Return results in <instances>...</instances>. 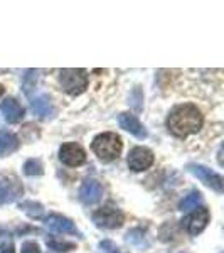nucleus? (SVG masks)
I'll return each mask as SVG.
<instances>
[{"label": "nucleus", "instance_id": "423d86ee", "mask_svg": "<svg viewBox=\"0 0 224 253\" xmlns=\"http://www.w3.org/2000/svg\"><path fill=\"white\" fill-rule=\"evenodd\" d=\"M59 159L63 164L69 167H78L86 162V152H84V149L79 144L69 142V144H64L59 149Z\"/></svg>", "mask_w": 224, "mask_h": 253}, {"label": "nucleus", "instance_id": "9b49d317", "mask_svg": "<svg viewBox=\"0 0 224 253\" xmlns=\"http://www.w3.org/2000/svg\"><path fill=\"white\" fill-rule=\"evenodd\" d=\"M46 226L49 230L52 231H58V233H71V235H76L78 233V228L76 224L71 221L66 216H61V214H49L46 219H44Z\"/></svg>", "mask_w": 224, "mask_h": 253}, {"label": "nucleus", "instance_id": "2eb2a0df", "mask_svg": "<svg viewBox=\"0 0 224 253\" xmlns=\"http://www.w3.org/2000/svg\"><path fill=\"white\" fill-rule=\"evenodd\" d=\"M17 149H19V138L12 132L2 130V132H0V157L15 152Z\"/></svg>", "mask_w": 224, "mask_h": 253}, {"label": "nucleus", "instance_id": "6e6552de", "mask_svg": "<svg viewBox=\"0 0 224 253\" xmlns=\"http://www.w3.org/2000/svg\"><path fill=\"white\" fill-rule=\"evenodd\" d=\"M153 164V154L147 147H135L128 156V166L132 170H145Z\"/></svg>", "mask_w": 224, "mask_h": 253}, {"label": "nucleus", "instance_id": "ddd939ff", "mask_svg": "<svg viewBox=\"0 0 224 253\" xmlns=\"http://www.w3.org/2000/svg\"><path fill=\"white\" fill-rule=\"evenodd\" d=\"M118 124L123 130H127L132 135H135L137 138H145L147 137V130L144 128V125L138 122L137 117L130 115V113H121L118 117Z\"/></svg>", "mask_w": 224, "mask_h": 253}, {"label": "nucleus", "instance_id": "5701e85b", "mask_svg": "<svg viewBox=\"0 0 224 253\" xmlns=\"http://www.w3.org/2000/svg\"><path fill=\"white\" fill-rule=\"evenodd\" d=\"M0 253H15L14 252V243L9 242V240L3 242L2 245H0Z\"/></svg>", "mask_w": 224, "mask_h": 253}, {"label": "nucleus", "instance_id": "f3484780", "mask_svg": "<svg viewBox=\"0 0 224 253\" xmlns=\"http://www.w3.org/2000/svg\"><path fill=\"white\" fill-rule=\"evenodd\" d=\"M201 199H202L201 193H199V191H192V193H189L181 203H179V210L181 211L194 210V208H197V205L201 203Z\"/></svg>", "mask_w": 224, "mask_h": 253}, {"label": "nucleus", "instance_id": "f8f14e48", "mask_svg": "<svg viewBox=\"0 0 224 253\" xmlns=\"http://www.w3.org/2000/svg\"><path fill=\"white\" fill-rule=\"evenodd\" d=\"M24 193L22 186L17 181H10V179H0V205L12 203Z\"/></svg>", "mask_w": 224, "mask_h": 253}, {"label": "nucleus", "instance_id": "f257e3e1", "mask_svg": "<svg viewBox=\"0 0 224 253\" xmlns=\"http://www.w3.org/2000/svg\"><path fill=\"white\" fill-rule=\"evenodd\" d=\"M202 124H204V118H202L199 108L190 103L179 105L170 112L169 118H167V128L181 138L199 132Z\"/></svg>", "mask_w": 224, "mask_h": 253}, {"label": "nucleus", "instance_id": "b1692460", "mask_svg": "<svg viewBox=\"0 0 224 253\" xmlns=\"http://www.w3.org/2000/svg\"><path fill=\"white\" fill-rule=\"evenodd\" d=\"M3 91H5V89H3V86H2V84H0V96L3 95Z\"/></svg>", "mask_w": 224, "mask_h": 253}, {"label": "nucleus", "instance_id": "0eeeda50", "mask_svg": "<svg viewBox=\"0 0 224 253\" xmlns=\"http://www.w3.org/2000/svg\"><path fill=\"white\" fill-rule=\"evenodd\" d=\"M207 223H209V211L206 208H199L182 219V226L189 235H199L207 226Z\"/></svg>", "mask_w": 224, "mask_h": 253}, {"label": "nucleus", "instance_id": "4be33fe9", "mask_svg": "<svg viewBox=\"0 0 224 253\" xmlns=\"http://www.w3.org/2000/svg\"><path fill=\"white\" fill-rule=\"evenodd\" d=\"M100 248L103 250L105 253H120V250L115 247V243H112V242H108V240H105V242H101L100 243Z\"/></svg>", "mask_w": 224, "mask_h": 253}, {"label": "nucleus", "instance_id": "6ab92c4d", "mask_svg": "<svg viewBox=\"0 0 224 253\" xmlns=\"http://www.w3.org/2000/svg\"><path fill=\"white\" fill-rule=\"evenodd\" d=\"M46 243H47V247L51 248V250H54V252H69V250H75L76 248V245L75 243H71V242H61V240H54V238H51V240H46Z\"/></svg>", "mask_w": 224, "mask_h": 253}, {"label": "nucleus", "instance_id": "f03ea898", "mask_svg": "<svg viewBox=\"0 0 224 253\" xmlns=\"http://www.w3.org/2000/svg\"><path fill=\"white\" fill-rule=\"evenodd\" d=\"M93 152L96 154L98 159H101L103 162H112L118 159L123 149V142H121L120 135L113 132H105L95 137L93 140Z\"/></svg>", "mask_w": 224, "mask_h": 253}, {"label": "nucleus", "instance_id": "39448f33", "mask_svg": "<svg viewBox=\"0 0 224 253\" xmlns=\"http://www.w3.org/2000/svg\"><path fill=\"white\" fill-rule=\"evenodd\" d=\"M187 170H189L190 174H194L197 179H201L206 186L213 187L216 193H223V187H224L223 177L218 172L211 170L209 167L201 166V164H190L189 167H187Z\"/></svg>", "mask_w": 224, "mask_h": 253}, {"label": "nucleus", "instance_id": "4468645a", "mask_svg": "<svg viewBox=\"0 0 224 253\" xmlns=\"http://www.w3.org/2000/svg\"><path fill=\"white\" fill-rule=\"evenodd\" d=\"M31 105H32L34 113L39 118H51L52 115H54V108H52L51 100H49V96L44 95V93L42 95H37L36 98H32Z\"/></svg>", "mask_w": 224, "mask_h": 253}, {"label": "nucleus", "instance_id": "412c9836", "mask_svg": "<svg viewBox=\"0 0 224 253\" xmlns=\"http://www.w3.org/2000/svg\"><path fill=\"white\" fill-rule=\"evenodd\" d=\"M20 253H40V248L36 242H26V243H22Z\"/></svg>", "mask_w": 224, "mask_h": 253}, {"label": "nucleus", "instance_id": "393cba45", "mask_svg": "<svg viewBox=\"0 0 224 253\" xmlns=\"http://www.w3.org/2000/svg\"><path fill=\"white\" fill-rule=\"evenodd\" d=\"M5 235V230H3V228H0V236H3Z\"/></svg>", "mask_w": 224, "mask_h": 253}, {"label": "nucleus", "instance_id": "aec40b11", "mask_svg": "<svg viewBox=\"0 0 224 253\" xmlns=\"http://www.w3.org/2000/svg\"><path fill=\"white\" fill-rule=\"evenodd\" d=\"M127 242H128V243H132V245H137V247H147V245H149V243L145 242L144 233H142L140 230H132V231H128Z\"/></svg>", "mask_w": 224, "mask_h": 253}, {"label": "nucleus", "instance_id": "dca6fc26", "mask_svg": "<svg viewBox=\"0 0 224 253\" xmlns=\"http://www.w3.org/2000/svg\"><path fill=\"white\" fill-rule=\"evenodd\" d=\"M19 208L32 219H40L44 214L42 205H39V203H36V201H22L19 205Z\"/></svg>", "mask_w": 224, "mask_h": 253}, {"label": "nucleus", "instance_id": "20e7f679", "mask_svg": "<svg viewBox=\"0 0 224 253\" xmlns=\"http://www.w3.org/2000/svg\"><path fill=\"white\" fill-rule=\"evenodd\" d=\"M93 221L98 228H103V230H116L123 224L125 216L116 208L105 206L93 213Z\"/></svg>", "mask_w": 224, "mask_h": 253}, {"label": "nucleus", "instance_id": "a211bd4d", "mask_svg": "<svg viewBox=\"0 0 224 253\" xmlns=\"http://www.w3.org/2000/svg\"><path fill=\"white\" fill-rule=\"evenodd\" d=\"M24 172L27 175H42L44 172L42 162H40L39 159H29V161L24 164Z\"/></svg>", "mask_w": 224, "mask_h": 253}, {"label": "nucleus", "instance_id": "1a4fd4ad", "mask_svg": "<svg viewBox=\"0 0 224 253\" xmlns=\"http://www.w3.org/2000/svg\"><path fill=\"white\" fill-rule=\"evenodd\" d=\"M103 196V186L96 179H86L79 189V199L84 205H95Z\"/></svg>", "mask_w": 224, "mask_h": 253}, {"label": "nucleus", "instance_id": "9d476101", "mask_svg": "<svg viewBox=\"0 0 224 253\" xmlns=\"http://www.w3.org/2000/svg\"><path fill=\"white\" fill-rule=\"evenodd\" d=\"M0 112H2L3 118L9 124H19V122H22L24 115H26V110H24V107L15 98H7L5 101H2Z\"/></svg>", "mask_w": 224, "mask_h": 253}, {"label": "nucleus", "instance_id": "7ed1b4c3", "mask_svg": "<svg viewBox=\"0 0 224 253\" xmlns=\"http://www.w3.org/2000/svg\"><path fill=\"white\" fill-rule=\"evenodd\" d=\"M59 83L68 95L78 96L88 88V75L84 69H61Z\"/></svg>", "mask_w": 224, "mask_h": 253}]
</instances>
